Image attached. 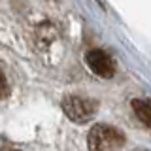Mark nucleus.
<instances>
[{
    "instance_id": "1",
    "label": "nucleus",
    "mask_w": 151,
    "mask_h": 151,
    "mask_svg": "<svg viewBox=\"0 0 151 151\" xmlns=\"http://www.w3.org/2000/svg\"><path fill=\"white\" fill-rule=\"evenodd\" d=\"M87 144L91 151H117L125 144V136L110 125H96L89 132Z\"/></svg>"
},
{
    "instance_id": "2",
    "label": "nucleus",
    "mask_w": 151,
    "mask_h": 151,
    "mask_svg": "<svg viewBox=\"0 0 151 151\" xmlns=\"http://www.w3.org/2000/svg\"><path fill=\"white\" fill-rule=\"evenodd\" d=\"M94 102L83 96H66L63 100V110L68 119L76 123H85L94 115Z\"/></svg>"
},
{
    "instance_id": "3",
    "label": "nucleus",
    "mask_w": 151,
    "mask_h": 151,
    "mask_svg": "<svg viewBox=\"0 0 151 151\" xmlns=\"http://www.w3.org/2000/svg\"><path fill=\"white\" fill-rule=\"evenodd\" d=\"M85 59H87L89 68H91L96 76H100V78H111V76L115 74V63H113V59L106 53V51L91 49Z\"/></svg>"
},
{
    "instance_id": "4",
    "label": "nucleus",
    "mask_w": 151,
    "mask_h": 151,
    "mask_svg": "<svg viewBox=\"0 0 151 151\" xmlns=\"http://www.w3.org/2000/svg\"><path fill=\"white\" fill-rule=\"evenodd\" d=\"M132 110H134L136 117H138L145 127L151 129V102L142 100V98H134V100H132Z\"/></svg>"
},
{
    "instance_id": "5",
    "label": "nucleus",
    "mask_w": 151,
    "mask_h": 151,
    "mask_svg": "<svg viewBox=\"0 0 151 151\" xmlns=\"http://www.w3.org/2000/svg\"><path fill=\"white\" fill-rule=\"evenodd\" d=\"M4 91H6V79H4L2 72H0V96L4 94Z\"/></svg>"
}]
</instances>
